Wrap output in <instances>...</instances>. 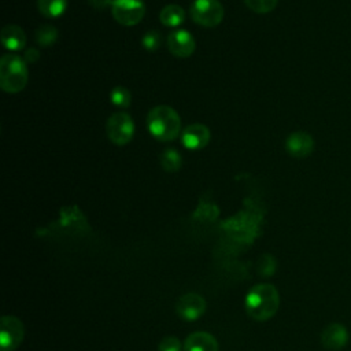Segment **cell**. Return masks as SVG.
Listing matches in <instances>:
<instances>
[{
    "mask_svg": "<svg viewBox=\"0 0 351 351\" xmlns=\"http://www.w3.org/2000/svg\"><path fill=\"white\" fill-rule=\"evenodd\" d=\"M27 82L26 62L21 56L7 53L0 60V86L8 93L21 92Z\"/></svg>",
    "mask_w": 351,
    "mask_h": 351,
    "instance_id": "3957f363",
    "label": "cell"
},
{
    "mask_svg": "<svg viewBox=\"0 0 351 351\" xmlns=\"http://www.w3.org/2000/svg\"><path fill=\"white\" fill-rule=\"evenodd\" d=\"M206 311V300L202 295L189 292L181 295L176 303V313L184 321H196Z\"/></svg>",
    "mask_w": 351,
    "mask_h": 351,
    "instance_id": "ba28073f",
    "label": "cell"
},
{
    "mask_svg": "<svg viewBox=\"0 0 351 351\" xmlns=\"http://www.w3.org/2000/svg\"><path fill=\"white\" fill-rule=\"evenodd\" d=\"M25 328L15 315H4L0 322V344L1 351H14L23 340Z\"/></svg>",
    "mask_w": 351,
    "mask_h": 351,
    "instance_id": "52a82bcc",
    "label": "cell"
},
{
    "mask_svg": "<svg viewBox=\"0 0 351 351\" xmlns=\"http://www.w3.org/2000/svg\"><path fill=\"white\" fill-rule=\"evenodd\" d=\"M184 351H218V341L208 332H193L185 339Z\"/></svg>",
    "mask_w": 351,
    "mask_h": 351,
    "instance_id": "4fadbf2b",
    "label": "cell"
},
{
    "mask_svg": "<svg viewBox=\"0 0 351 351\" xmlns=\"http://www.w3.org/2000/svg\"><path fill=\"white\" fill-rule=\"evenodd\" d=\"M89 4L96 10L107 8L108 5H112V0H88Z\"/></svg>",
    "mask_w": 351,
    "mask_h": 351,
    "instance_id": "d4e9b609",
    "label": "cell"
},
{
    "mask_svg": "<svg viewBox=\"0 0 351 351\" xmlns=\"http://www.w3.org/2000/svg\"><path fill=\"white\" fill-rule=\"evenodd\" d=\"M0 37H1L3 45L11 51H19L26 44V34L16 25H5L1 29Z\"/></svg>",
    "mask_w": 351,
    "mask_h": 351,
    "instance_id": "5bb4252c",
    "label": "cell"
},
{
    "mask_svg": "<svg viewBox=\"0 0 351 351\" xmlns=\"http://www.w3.org/2000/svg\"><path fill=\"white\" fill-rule=\"evenodd\" d=\"M274 270H276V259L269 254L262 255L258 261V273L261 276L269 277L274 273Z\"/></svg>",
    "mask_w": 351,
    "mask_h": 351,
    "instance_id": "7402d4cb",
    "label": "cell"
},
{
    "mask_svg": "<svg viewBox=\"0 0 351 351\" xmlns=\"http://www.w3.org/2000/svg\"><path fill=\"white\" fill-rule=\"evenodd\" d=\"M23 58H25V62L36 63V62L40 59V52H38V49H36V48H29V49L25 51Z\"/></svg>",
    "mask_w": 351,
    "mask_h": 351,
    "instance_id": "cb8c5ba5",
    "label": "cell"
},
{
    "mask_svg": "<svg viewBox=\"0 0 351 351\" xmlns=\"http://www.w3.org/2000/svg\"><path fill=\"white\" fill-rule=\"evenodd\" d=\"M158 351H181V343L174 336H166L160 340Z\"/></svg>",
    "mask_w": 351,
    "mask_h": 351,
    "instance_id": "603a6c76",
    "label": "cell"
},
{
    "mask_svg": "<svg viewBox=\"0 0 351 351\" xmlns=\"http://www.w3.org/2000/svg\"><path fill=\"white\" fill-rule=\"evenodd\" d=\"M34 37H36V41L43 45V47H47V45H51L56 41L58 38V30L51 26V25H41L36 33H34Z\"/></svg>",
    "mask_w": 351,
    "mask_h": 351,
    "instance_id": "ac0fdd59",
    "label": "cell"
},
{
    "mask_svg": "<svg viewBox=\"0 0 351 351\" xmlns=\"http://www.w3.org/2000/svg\"><path fill=\"white\" fill-rule=\"evenodd\" d=\"M192 19L204 27H214L223 19V7L218 0H195L191 5Z\"/></svg>",
    "mask_w": 351,
    "mask_h": 351,
    "instance_id": "277c9868",
    "label": "cell"
},
{
    "mask_svg": "<svg viewBox=\"0 0 351 351\" xmlns=\"http://www.w3.org/2000/svg\"><path fill=\"white\" fill-rule=\"evenodd\" d=\"M149 133L159 141L174 140L181 130L178 112L169 106H156L149 110L147 117Z\"/></svg>",
    "mask_w": 351,
    "mask_h": 351,
    "instance_id": "7a4b0ae2",
    "label": "cell"
},
{
    "mask_svg": "<svg viewBox=\"0 0 351 351\" xmlns=\"http://www.w3.org/2000/svg\"><path fill=\"white\" fill-rule=\"evenodd\" d=\"M159 19L165 26L174 27L184 22L185 19V11L178 4H169L160 10Z\"/></svg>",
    "mask_w": 351,
    "mask_h": 351,
    "instance_id": "9a60e30c",
    "label": "cell"
},
{
    "mask_svg": "<svg viewBox=\"0 0 351 351\" xmlns=\"http://www.w3.org/2000/svg\"><path fill=\"white\" fill-rule=\"evenodd\" d=\"M37 5L44 16L56 18L64 12L67 7V0H38Z\"/></svg>",
    "mask_w": 351,
    "mask_h": 351,
    "instance_id": "2e32d148",
    "label": "cell"
},
{
    "mask_svg": "<svg viewBox=\"0 0 351 351\" xmlns=\"http://www.w3.org/2000/svg\"><path fill=\"white\" fill-rule=\"evenodd\" d=\"M107 137L117 145L128 144L134 134V122L126 112L112 114L106 123Z\"/></svg>",
    "mask_w": 351,
    "mask_h": 351,
    "instance_id": "5b68a950",
    "label": "cell"
},
{
    "mask_svg": "<svg viewBox=\"0 0 351 351\" xmlns=\"http://www.w3.org/2000/svg\"><path fill=\"white\" fill-rule=\"evenodd\" d=\"M110 99H111L112 104H115L118 107H129V104L132 101V95L126 88L115 86L110 93Z\"/></svg>",
    "mask_w": 351,
    "mask_h": 351,
    "instance_id": "d6986e66",
    "label": "cell"
},
{
    "mask_svg": "<svg viewBox=\"0 0 351 351\" xmlns=\"http://www.w3.org/2000/svg\"><path fill=\"white\" fill-rule=\"evenodd\" d=\"M111 12L118 23L134 26L143 19L145 5L143 0H112Z\"/></svg>",
    "mask_w": 351,
    "mask_h": 351,
    "instance_id": "8992f818",
    "label": "cell"
},
{
    "mask_svg": "<svg viewBox=\"0 0 351 351\" xmlns=\"http://www.w3.org/2000/svg\"><path fill=\"white\" fill-rule=\"evenodd\" d=\"M141 44L147 51H156L162 44V36L158 30H149L143 36Z\"/></svg>",
    "mask_w": 351,
    "mask_h": 351,
    "instance_id": "44dd1931",
    "label": "cell"
},
{
    "mask_svg": "<svg viewBox=\"0 0 351 351\" xmlns=\"http://www.w3.org/2000/svg\"><path fill=\"white\" fill-rule=\"evenodd\" d=\"M196 43L186 30H176L167 37V48L177 58H188L193 53Z\"/></svg>",
    "mask_w": 351,
    "mask_h": 351,
    "instance_id": "9c48e42d",
    "label": "cell"
},
{
    "mask_svg": "<svg viewBox=\"0 0 351 351\" xmlns=\"http://www.w3.org/2000/svg\"><path fill=\"white\" fill-rule=\"evenodd\" d=\"M160 165L167 173H174L181 167V155L173 148H167L160 155Z\"/></svg>",
    "mask_w": 351,
    "mask_h": 351,
    "instance_id": "e0dca14e",
    "label": "cell"
},
{
    "mask_svg": "<svg viewBox=\"0 0 351 351\" xmlns=\"http://www.w3.org/2000/svg\"><path fill=\"white\" fill-rule=\"evenodd\" d=\"M181 140L189 149H202L210 141V130L202 123H192L182 130Z\"/></svg>",
    "mask_w": 351,
    "mask_h": 351,
    "instance_id": "8fae6325",
    "label": "cell"
},
{
    "mask_svg": "<svg viewBox=\"0 0 351 351\" xmlns=\"http://www.w3.org/2000/svg\"><path fill=\"white\" fill-rule=\"evenodd\" d=\"M245 311L255 321H267L278 310L280 295L273 284H256L245 296Z\"/></svg>",
    "mask_w": 351,
    "mask_h": 351,
    "instance_id": "6da1fadb",
    "label": "cell"
},
{
    "mask_svg": "<svg viewBox=\"0 0 351 351\" xmlns=\"http://www.w3.org/2000/svg\"><path fill=\"white\" fill-rule=\"evenodd\" d=\"M285 148L293 158H306L314 149V140L306 132H293L288 136Z\"/></svg>",
    "mask_w": 351,
    "mask_h": 351,
    "instance_id": "30bf717a",
    "label": "cell"
},
{
    "mask_svg": "<svg viewBox=\"0 0 351 351\" xmlns=\"http://www.w3.org/2000/svg\"><path fill=\"white\" fill-rule=\"evenodd\" d=\"M348 341V332L341 324H330L321 333V343L325 348L336 351L343 348Z\"/></svg>",
    "mask_w": 351,
    "mask_h": 351,
    "instance_id": "7c38bea8",
    "label": "cell"
},
{
    "mask_svg": "<svg viewBox=\"0 0 351 351\" xmlns=\"http://www.w3.org/2000/svg\"><path fill=\"white\" fill-rule=\"evenodd\" d=\"M245 5L258 14H266L274 10L277 5V0H244Z\"/></svg>",
    "mask_w": 351,
    "mask_h": 351,
    "instance_id": "ffe728a7",
    "label": "cell"
}]
</instances>
